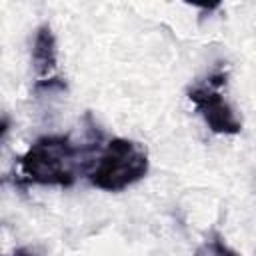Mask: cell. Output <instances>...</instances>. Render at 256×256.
Masks as SVG:
<instances>
[{
  "label": "cell",
  "instance_id": "cell-1",
  "mask_svg": "<svg viewBox=\"0 0 256 256\" xmlns=\"http://www.w3.org/2000/svg\"><path fill=\"white\" fill-rule=\"evenodd\" d=\"M80 148L68 136H42L22 156L20 172L28 184L72 186L76 180Z\"/></svg>",
  "mask_w": 256,
  "mask_h": 256
},
{
  "label": "cell",
  "instance_id": "cell-2",
  "mask_svg": "<svg viewBox=\"0 0 256 256\" xmlns=\"http://www.w3.org/2000/svg\"><path fill=\"white\" fill-rule=\"evenodd\" d=\"M148 172V154L142 144L128 138H112L98 164L88 174L92 186L106 192H120L142 180Z\"/></svg>",
  "mask_w": 256,
  "mask_h": 256
},
{
  "label": "cell",
  "instance_id": "cell-3",
  "mask_svg": "<svg viewBox=\"0 0 256 256\" xmlns=\"http://www.w3.org/2000/svg\"><path fill=\"white\" fill-rule=\"evenodd\" d=\"M228 74L218 70L210 74L204 82L194 84L188 90L190 102L196 106L198 114L206 122V126L216 134H238L242 130V122L238 120L230 102L222 96V88L226 86Z\"/></svg>",
  "mask_w": 256,
  "mask_h": 256
},
{
  "label": "cell",
  "instance_id": "cell-4",
  "mask_svg": "<svg viewBox=\"0 0 256 256\" xmlns=\"http://www.w3.org/2000/svg\"><path fill=\"white\" fill-rule=\"evenodd\" d=\"M32 62H34V68L40 76H46L56 68L58 48H56L54 32L48 24H42L36 30L34 44H32Z\"/></svg>",
  "mask_w": 256,
  "mask_h": 256
},
{
  "label": "cell",
  "instance_id": "cell-5",
  "mask_svg": "<svg viewBox=\"0 0 256 256\" xmlns=\"http://www.w3.org/2000/svg\"><path fill=\"white\" fill-rule=\"evenodd\" d=\"M194 256H240V254H238L236 250H232V248L222 240L220 234L212 232V234L196 248Z\"/></svg>",
  "mask_w": 256,
  "mask_h": 256
},
{
  "label": "cell",
  "instance_id": "cell-6",
  "mask_svg": "<svg viewBox=\"0 0 256 256\" xmlns=\"http://www.w3.org/2000/svg\"><path fill=\"white\" fill-rule=\"evenodd\" d=\"M8 130H10V118L4 116V114H0V140L6 136Z\"/></svg>",
  "mask_w": 256,
  "mask_h": 256
},
{
  "label": "cell",
  "instance_id": "cell-7",
  "mask_svg": "<svg viewBox=\"0 0 256 256\" xmlns=\"http://www.w3.org/2000/svg\"><path fill=\"white\" fill-rule=\"evenodd\" d=\"M12 256H38V254L34 250H30V248H18V250L12 252Z\"/></svg>",
  "mask_w": 256,
  "mask_h": 256
}]
</instances>
